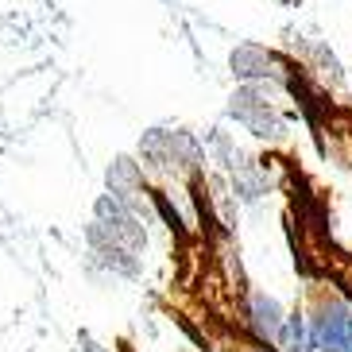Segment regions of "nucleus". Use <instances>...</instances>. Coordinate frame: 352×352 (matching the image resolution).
<instances>
[{
    "instance_id": "obj_1",
    "label": "nucleus",
    "mask_w": 352,
    "mask_h": 352,
    "mask_svg": "<svg viewBox=\"0 0 352 352\" xmlns=\"http://www.w3.org/2000/svg\"><path fill=\"white\" fill-rule=\"evenodd\" d=\"M175 275L155 290L159 310L170 314L206 352H279L252 325L236 287L225 275V256L209 240V228H186L170 217Z\"/></svg>"
},
{
    "instance_id": "obj_2",
    "label": "nucleus",
    "mask_w": 352,
    "mask_h": 352,
    "mask_svg": "<svg viewBox=\"0 0 352 352\" xmlns=\"http://www.w3.org/2000/svg\"><path fill=\"white\" fill-rule=\"evenodd\" d=\"M306 314H310V341L318 352H349V306L341 302V294L325 283H314L310 287V302H306Z\"/></svg>"
},
{
    "instance_id": "obj_3",
    "label": "nucleus",
    "mask_w": 352,
    "mask_h": 352,
    "mask_svg": "<svg viewBox=\"0 0 352 352\" xmlns=\"http://www.w3.org/2000/svg\"><path fill=\"white\" fill-rule=\"evenodd\" d=\"M349 352H352V314H349Z\"/></svg>"
},
{
    "instance_id": "obj_4",
    "label": "nucleus",
    "mask_w": 352,
    "mask_h": 352,
    "mask_svg": "<svg viewBox=\"0 0 352 352\" xmlns=\"http://www.w3.org/2000/svg\"><path fill=\"white\" fill-rule=\"evenodd\" d=\"M190 352H197V349H190Z\"/></svg>"
}]
</instances>
